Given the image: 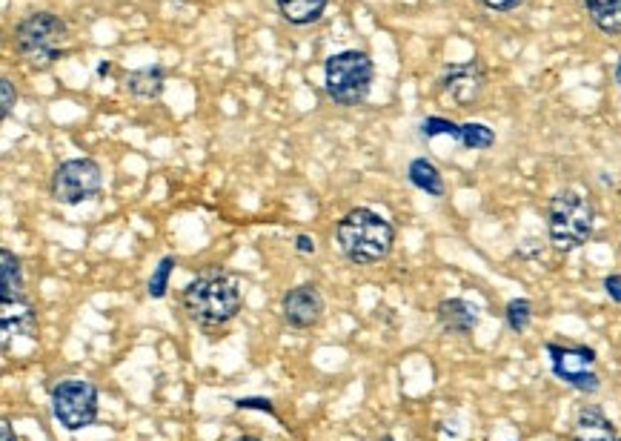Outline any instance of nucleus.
I'll list each match as a JSON object with an SVG mask.
<instances>
[{"mask_svg":"<svg viewBox=\"0 0 621 441\" xmlns=\"http://www.w3.org/2000/svg\"><path fill=\"white\" fill-rule=\"evenodd\" d=\"M338 247L358 267H370L384 261L395 244L393 224L378 215V212L367 210V207H355L341 221H338Z\"/></svg>","mask_w":621,"mask_h":441,"instance_id":"1","label":"nucleus"},{"mask_svg":"<svg viewBox=\"0 0 621 441\" xmlns=\"http://www.w3.org/2000/svg\"><path fill=\"white\" fill-rule=\"evenodd\" d=\"M184 310L192 321L204 324V327H221L229 324L235 315L241 313V287L238 281L227 273H204L192 278L184 287Z\"/></svg>","mask_w":621,"mask_h":441,"instance_id":"2","label":"nucleus"},{"mask_svg":"<svg viewBox=\"0 0 621 441\" xmlns=\"http://www.w3.org/2000/svg\"><path fill=\"white\" fill-rule=\"evenodd\" d=\"M593 224H596L593 204L579 189H561L553 195L547 210V232L556 250H579L593 235Z\"/></svg>","mask_w":621,"mask_h":441,"instance_id":"3","label":"nucleus"},{"mask_svg":"<svg viewBox=\"0 0 621 441\" xmlns=\"http://www.w3.org/2000/svg\"><path fill=\"white\" fill-rule=\"evenodd\" d=\"M373 78V58L358 49H344L324 63V89L332 104L338 106L364 104L373 89Z\"/></svg>","mask_w":621,"mask_h":441,"instance_id":"4","label":"nucleus"},{"mask_svg":"<svg viewBox=\"0 0 621 441\" xmlns=\"http://www.w3.org/2000/svg\"><path fill=\"white\" fill-rule=\"evenodd\" d=\"M69 41L66 23L52 12H32L15 26V49L32 69H46L58 61Z\"/></svg>","mask_w":621,"mask_h":441,"instance_id":"5","label":"nucleus"},{"mask_svg":"<svg viewBox=\"0 0 621 441\" xmlns=\"http://www.w3.org/2000/svg\"><path fill=\"white\" fill-rule=\"evenodd\" d=\"M52 413L61 427L78 433L98 419V387L83 378H63L52 387Z\"/></svg>","mask_w":621,"mask_h":441,"instance_id":"6","label":"nucleus"},{"mask_svg":"<svg viewBox=\"0 0 621 441\" xmlns=\"http://www.w3.org/2000/svg\"><path fill=\"white\" fill-rule=\"evenodd\" d=\"M104 187V169L92 158H69L52 172V198L66 207L92 201Z\"/></svg>","mask_w":621,"mask_h":441,"instance_id":"7","label":"nucleus"},{"mask_svg":"<svg viewBox=\"0 0 621 441\" xmlns=\"http://www.w3.org/2000/svg\"><path fill=\"white\" fill-rule=\"evenodd\" d=\"M547 356L553 364V373L570 384L579 393H599L601 378L596 373V350L573 344V347H561V344H547Z\"/></svg>","mask_w":621,"mask_h":441,"instance_id":"8","label":"nucleus"},{"mask_svg":"<svg viewBox=\"0 0 621 441\" xmlns=\"http://www.w3.org/2000/svg\"><path fill=\"white\" fill-rule=\"evenodd\" d=\"M281 313L295 330H312L324 318V295L312 284H298L281 298Z\"/></svg>","mask_w":621,"mask_h":441,"instance_id":"9","label":"nucleus"},{"mask_svg":"<svg viewBox=\"0 0 621 441\" xmlns=\"http://www.w3.org/2000/svg\"><path fill=\"white\" fill-rule=\"evenodd\" d=\"M484 92V72L478 63H458L447 66L441 78V95L458 106L476 104L478 95Z\"/></svg>","mask_w":621,"mask_h":441,"instance_id":"10","label":"nucleus"},{"mask_svg":"<svg viewBox=\"0 0 621 441\" xmlns=\"http://www.w3.org/2000/svg\"><path fill=\"white\" fill-rule=\"evenodd\" d=\"M0 324H3V347H9V338L12 336H35L38 313L29 304V298H23V301H0Z\"/></svg>","mask_w":621,"mask_h":441,"instance_id":"11","label":"nucleus"},{"mask_svg":"<svg viewBox=\"0 0 621 441\" xmlns=\"http://www.w3.org/2000/svg\"><path fill=\"white\" fill-rule=\"evenodd\" d=\"M435 315H438V321H441V327L447 333L467 336V333H473L478 327V310L470 301H464V298H444L438 304Z\"/></svg>","mask_w":621,"mask_h":441,"instance_id":"12","label":"nucleus"},{"mask_svg":"<svg viewBox=\"0 0 621 441\" xmlns=\"http://www.w3.org/2000/svg\"><path fill=\"white\" fill-rule=\"evenodd\" d=\"M573 441H616V427L601 407H584L573 424Z\"/></svg>","mask_w":621,"mask_h":441,"instance_id":"13","label":"nucleus"},{"mask_svg":"<svg viewBox=\"0 0 621 441\" xmlns=\"http://www.w3.org/2000/svg\"><path fill=\"white\" fill-rule=\"evenodd\" d=\"M166 84L164 66H144V69H132L124 78V89L129 95H135L138 101H155L161 98Z\"/></svg>","mask_w":621,"mask_h":441,"instance_id":"14","label":"nucleus"},{"mask_svg":"<svg viewBox=\"0 0 621 441\" xmlns=\"http://www.w3.org/2000/svg\"><path fill=\"white\" fill-rule=\"evenodd\" d=\"M26 284L18 255L12 250H0V301H23Z\"/></svg>","mask_w":621,"mask_h":441,"instance_id":"15","label":"nucleus"},{"mask_svg":"<svg viewBox=\"0 0 621 441\" xmlns=\"http://www.w3.org/2000/svg\"><path fill=\"white\" fill-rule=\"evenodd\" d=\"M275 3L284 21H290L292 26H310L324 15L330 0H275Z\"/></svg>","mask_w":621,"mask_h":441,"instance_id":"16","label":"nucleus"},{"mask_svg":"<svg viewBox=\"0 0 621 441\" xmlns=\"http://www.w3.org/2000/svg\"><path fill=\"white\" fill-rule=\"evenodd\" d=\"M593 23L604 35H619L621 32V0H584Z\"/></svg>","mask_w":621,"mask_h":441,"instance_id":"17","label":"nucleus"},{"mask_svg":"<svg viewBox=\"0 0 621 441\" xmlns=\"http://www.w3.org/2000/svg\"><path fill=\"white\" fill-rule=\"evenodd\" d=\"M410 184L421 189V192H427V195H435V198L444 195V178H441V172H438L433 161H427V158H415L410 164Z\"/></svg>","mask_w":621,"mask_h":441,"instance_id":"18","label":"nucleus"},{"mask_svg":"<svg viewBox=\"0 0 621 441\" xmlns=\"http://www.w3.org/2000/svg\"><path fill=\"white\" fill-rule=\"evenodd\" d=\"M172 270H175V255H164L161 261H158V267L152 270V278H149V284H146V293L149 298H164L166 290H169V278H172Z\"/></svg>","mask_w":621,"mask_h":441,"instance_id":"19","label":"nucleus"},{"mask_svg":"<svg viewBox=\"0 0 621 441\" xmlns=\"http://www.w3.org/2000/svg\"><path fill=\"white\" fill-rule=\"evenodd\" d=\"M458 141L467 149H490L496 144V132L487 124H464Z\"/></svg>","mask_w":621,"mask_h":441,"instance_id":"20","label":"nucleus"},{"mask_svg":"<svg viewBox=\"0 0 621 441\" xmlns=\"http://www.w3.org/2000/svg\"><path fill=\"white\" fill-rule=\"evenodd\" d=\"M504 318H507V327L513 333H524L533 321V304L527 298H513L504 310Z\"/></svg>","mask_w":621,"mask_h":441,"instance_id":"21","label":"nucleus"},{"mask_svg":"<svg viewBox=\"0 0 621 441\" xmlns=\"http://www.w3.org/2000/svg\"><path fill=\"white\" fill-rule=\"evenodd\" d=\"M421 135L424 138H438V135H450V138H461V126H456L447 118H427L421 124Z\"/></svg>","mask_w":621,"mask_h":441,"instance_id":"22","label":"nucleus"},{"mask_svg":"<svg viewBox=\"0 0 621 441\" xmlns=\"http://www.w3.org/2000/svg\"><path fill=\"white\" fill-rule=\"evenodd\" d=\"M18 104V92H15V84L3 75L0 78V118L3 121H9V115H12V109Z\"/></svg>","mask_w":621,"mask_h":441,"instance_id":"23","label":"nucleus"},{"mask_svg":"<svg viewBox=\"0 0 621 441\" xmlns=\"http://www.w3.org/2000/svg\"><path fill=\"white\" fill-rule=\"evenodd\" d=\"M235 407H241V410H261L267 416H275V404L270 399H238Z\"/></svg>","mask_w":621,"mask_h":441,"instance_id":"24","label":"nucleus"},{"mask_svg":"<svg viewBox=\"0 0 621 441\" xmlns=\"http://www.w3.org/2000/svg\"><path fill=\"white\" fill-rule=\"evenodd\" d=\"M604 290H607V295H610L616 304H621V273L607 275V278H604Z\"/></svg>","mask_w":621,"mask_h":441,"instance_id":"25","label":"nucleus"},{"mask_svg":"<svg viewBox=\"0 0 621 441\" xmlns=\"http://www.w3.org/2000/svg\"><path fill=\"white\" fill-rule=\"evenodd\" d=\"M295 250L301 252V255H312L315 252V238L307 235V232H298L295 235Z\"/></svg>","mask_w":621,"mask_h":441,"instance_id":"26","label":"nucleus"},{"mask_svg":"<svg viewBox=\"0 0 621 441\" xmlns=\"http://www.w3.org/2000/svg\"><path fill=\"white\" fill-rule=\"evenodd\" d=\"M487 9H493V12H510V9H516L521 6L524 0H481Z\"/></svg>","mask_w":621,"mask_h":441,"instance_id":"27","label":"nucleus"},{"mask_svg":"<svg viewBox=\"0 0 621 441\" xmlns=\"http://www.w3.org/2000/svg\"><path fill=\"white\" fill-rule=\"evenodd\" d=\"M0 441H18L15 430H12V421L9 419L0 421Z\"/></svg>","mask_w":621,"mask_h":441,"instance_id":"28","label":"nucleus"},{"mask_svg":"<svg viewBox=\"0 0 621 441\" xmlns=\"http://www.w3.org/2000/svg\"><path fill=\"white\" fill-rule=\"evenodd\" d=\"M616 84H621V58L619 63H616Z\"/></svg>","mask_w":621,"mask_h":441,"instance_id":"29","label":"nucleus"},{"mask_svg":"<svg viewBox=\"0 0 621 441\" xmlns=\"http://www.w3.org/2000/svg\"><path fill=\"white\" fill-rule=\"evenodd\" d=\"M235 441H261V439H255V436H241V439H235Z\"/></svg>","mask_w":621,"mask_h":441,"instance_id":"30","label":"nucleus"},{"mask_svg":"<svg viewBox=\"0 0 621 441\" xmlns=\"http://www.w3.org/2000/svg\"><path fill=\"white\" fill-rule=\"evenodd\" d=\"M381 441H395V439H393V436H384V439H381Z\"/></svg>","mask_w":621,"mask_h":441,"instance_id":"31","label":"nucleus"}]
</instances>
